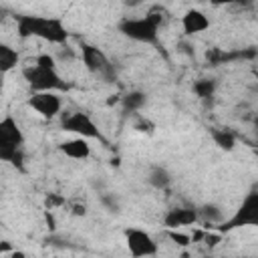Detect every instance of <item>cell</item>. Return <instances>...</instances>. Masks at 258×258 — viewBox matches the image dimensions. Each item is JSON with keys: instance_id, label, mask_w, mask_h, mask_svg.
Returning <instances> with one entry per match:
<instances>
[{"instance_id": "obj_1", "label": "cell", "mask_w": 258, "mask_h": 258, "mask_svg": "<svg viewBox=\"0 0 258 258\" xmlns=\"http://www.w3.org/2000/svg\"><path fill=\"white\" fill-rule=\"evenodd\" d=\"M16 32L20 38H40L50 44H64L69 40V30L64 22L56 16H36L24 14L16 18Z\"/></svg>"}, {"instance_id": "obj_2", "label": "cell", "mask_w": 258, "mask_h": 258, "mask_svg": "<svg viewBox=\"0 0 258 258\" xmlns=\"http://www.w3.org/2000/svg\"><path fill=\"white\" fill-rule=\"evenodd\" d=\"M163 18L157 12H149L147 16L141 18H123L119 22V32L135 42L143 44H155L159 36V26Z\"/></svg>"}, {"instance_id": "obj_3", "label": "cell", "mask_w": 258, "mask_h": 258, "mask_svg": "<svg viewBox=\"0 0 258 258\" xmlns=\"http://www.w3.org/2000/svg\"><path fill=\"white\" fill-rule=\"evenodd\" d=\"M248 226H258V189H252L248 191L240 206L236 208V212L222 220L216 230L218 232H232V230H238V228H248Z\"/></svg>"}, {"instance_id": "obj_4", "label": "cell", "mask_w": 258, "mask_h": 258, "mask_svg": "<svg viewBox=\"0 0 258 258\" xmlns=\"http://www.w3.org/2000/svg\"><path fill=\"white\" fill-rule=\"evenodd\" d=\"M24 81L32 91H62L67 89V83L56 73L54 67H42V64H30L22 71Z\"/></svg>"}, {"instance_id": "obj_5", "label": "cell", "mask_w": 258, "mask_h": 258, "mask_svg": "<svg viewBox=\"0 0 258 258\" xmlns=\"http://www.w3.org/2000/svg\"><path fill=\"white\" fill-rule=\"evenodd\" d=\"M60 129L75 133L79 137H87V139H101V129L97 127V123L93 121V117L85 111H73L62 115L60 119Z\"/></svg>"}, {"instance_id": "obj_6", "label": "cell", "mask_w": 258, "mask_h": 258, "mask_svg": "<svg viewBox=\"0 0 258 258\" xmlns=\"http://www.w3.org/2000/svg\"><path fill=\"white\" fill-rule=\"evenodd\" d=\"M125 244L131 256L143 258V256H155L157 254V242L153 236L141 228H127L125 230Z\"/></svg>"}, {"instance_id": "obj_7", "label": "cell", "mask_w": 258, "mask_h": 258, "mask_svg": "<svg viewBox=\"0 0 258 258\" xmlns=\"http://www.w3.org/2000/svg\"><path fill=\"white\" fill-rule=\"evenodd\" d=\"M28 107L32 111H36L40 117L52 119L60 113L62 103L54 91H32V95L28 97Z\"/></svg>"}, {"instance_id": "obj_8", "label": "cell", "mask_w": 258, "mask_h": 258, "mask_svg": "<svg viewBox=\"0 0 258 258\" xmlns=\"http://www.w3.org/2000/svg\"><path fill=\"white\" fill-rule=\"evenodd\" d=\"M81 56H83V62L87 67V71L95 73V75H105V77H111V62L107 60V56L93 44H87L83 42L81 44Z\"/></svg>"}, {"instance_id": "obj_9", "label": "cell", "mask_w": 258, "mask_h": 258, "mask_svg": "<svg viewBox=\"0 0 258 258\" xmlns=\"http://www.w3.org/2000/svg\"><path fill=\"white\" fill-rule=\"evenodd\" d=\"M200 220V212L196 208H185V206H175L169 208L163 216V226L167 230H179L185 226H194Z\"/></svg>"}, {"instance_id": "obj_10", "label": "cell", "mask_w": 258, "mask_h": 258, "mask_svg": "<svg viewBox=\"0 0 258 258\" xmlns=\"http://www.w3.org/2000/svg\"><path fill=\"white\" fill-rule=\"evenodd\" d=\"M0 145H14V147L24 145V133L12 115H6L0 121Z\"/></svg>"}, {"instance_id": "obj_11", "label": "cell", "mask_w": 258, "mask_h": 258, "mask_svg": "<svg viewBox=\"0 0 258 258\" xmlns=\"http://www.w3.org/2000/svg\"><path fill=\"white\" fill-rule=\"evenodd\" d=\"M181 28H183V32L185 34H200V32H204V30H208L210 28V18L202 12V10H198V8H189L183 16H181Z\"/></svg>"}, {"instance_id": "obj_12", "label": "cell", "mask_w": 258, "mask_h": 258, "mask_svg": "<svg viewBox=\"0 0 258 258\" xmlns=\"http://www.w3.org/2000/svg\"><path fill=\"white\" fill-rule=\"evenodd\" d=\"M58 151L64 153L67 157L71 159H87L91 155V145L87 141V137H73V139H67L62 143H58Z\"/></svg>"}, {"instance_id": "obj_13", "label": "cell", "mask_w": 258, "mask_h": 258, "mask_svg": "<svg viewBox=\"0 0 258 258\" xmlns=\"http://www.w3.org/2000/svg\"><path fill=\"white\" fill-rule=\"evenodd\" d=\"M147 183L155 189H167L171 185V173L161 165H153L147 171Z\"/></svg>"}, {"instance_id": "obj_14", "label": "cell", "mask_w": 258, "mask_h": 258, "mask_svg": "<svg viewBox=\"0 0 258 258\" xmlns=\"http://www.w3.org/2000/svg\"><path fill=\"white\" fill-rule=\"evenodd\" d=\"M20 62V54L16 48H12L10 44H0V71L6 75L12 69H16V64Z\"/></svg>"}, {"instance_id": "obj_15", "label": "cell", "mask_w": 258, "mask_h": 258, "mask_svg": "<svg viewBox=\"0 0 258 258\" xmlns=\"http://www.w3.org/2000/svg\"><path fill=\"white\" fill-rule=\"evenodd\" d=\"M147 103V95L143 91H129L123 99H121V105H123V111H129V113H135L139 109H143Z\"/></svg>"}, {"instance_id": "obj_16", "label": "cell", "mask_w": 258, "mask_h": 258, "mask_svg": "<svg viewBox=\"0 0 258 258\" xmlns=\"http://www.w3.org/2000/svg\"><path fill=\"white\" fill-rule=\"evenodd\" d=\"M212 139L222 151H232L236 147V137L226 129H212Z\"/></svg>"}, {"instance_id": "obj_17", "label": "cell", "mask_w": 258, "mask_h": 258, "mask_svg": "<svg viewBox=\"0 0 258 258\" xmlns=\"http://www.w3.org/2000/svg\"><path fill=\"white\" fill-rule=\"evenodd\" d=\"M191 89H194V93H196L200 99H210V97H214V93H216V81H214V79H198Z\"/></svg>"}, {"instance_id": "obj_18", "label": "cell", "mask_w": 258, "mask_h": 258, "mask_svg": "<svg viewBox=\"0 0 258 258\" xmlns=\"http://www.w3.org/2000/svg\"><path fill=\"white\" fill-rule=\"evenodd\" d=\"M198 212H200V218H204V220H208L212 224H220L222 222V210L218 206H214V204H206Z\"/></svg>"}, {"instance_id": "obj_19", "label": "cell", "mask_w": 258, "mask_h": 258, "mask_svg": "<svg viewBox=\"0 0 258 258\" xmlns=\"http://www.w3.org/2000/svg\"><path fill=\"white\" fill-rule=\"evenodd\" d=\"M101 202H103V206L109 210V212H119L121 210V204H119V198L115 196V194H103L101 196Z\"/></svg>"}, {"instance_id": "obj_20", "label": "cell", "mask_w": 258, "mask_h": 258, "mask_svg": "<svg viewBox=\"0 0 258 258\" xmlns=\"http://www.w3.org/2000/svg\"><path fill=\"white\" fill-rule=\"evenodd\" d=\"M34 62H36V64H42V67H54V69H56V62H54V58H52L50 54H46V52L38 54Z\"/></svg>"}, {"instance_id": "obj_21", "label": "cell", "mask_w": 258, "mask_h": 258, "mask_svg": "<svg viewBox=\"0 0 258 258\" xmlns=\"http://www.w3.org/2000/svg\"><path fill=\"white\" fill-rule=\"evenodd\" d=\"M169 236H171V240H175V242H177V244H181V246H185V244L189 242V238H187V236H181V234H177L175 230H171V232H169Z\"/></svg>"}, {"instance_id": "obj_22", "label": "cell", "mask_w": 258, "mask_h": 258, "mask_svg": "<svg viewBox=\"0 0 258 258\" xmlns=\"http://www.w3.org/2000/svg\"><path fill=\"white\" fill-rule=\"evenodd\" d=\"M210 2L222 6V4H240V2H248V0H210Z\"/></svg>"}, {"instance_id": "obj_23", "label": "cell", "mask_w": 258, "mask_h": 258, "mask_svg": "<svg viewBox=\"0 0 258 258\" xmlns=\"http://www.w3.org/2000/svg\"><path fill=\"white\" fill-rule=\"evenodd\" d=\"M145 0H123V4L127 6V8H137V6H141Z\"/></svg>"}, {"instance_id": "obj_24", "label": "cell", "mask_w": 258, "mask_h": 258, "mask_svg": "<svg viewBox=\"0 0 258 258\" xmlns=\"http://www.w3.org/2000/svg\"><path fill=\"white\" fill-rule=\"evenodd\" d=\"M254 127H256V131H258V115L254 117Z\"/></svg>"}, {"instance_id": "obj_25", "label": "cell", "mask_w": 258, "mask_h": 258, "mask_svg": "<svg viewBox=\"0 0 258 258\" xmlns=\"http://www.w3.org/2000/svg\"><path fill=\"white\" fill-rule=\"evenodd\" d=\"M254 157H256V161H258V147L254 149Z\"/></svg>"}]
</instances>
